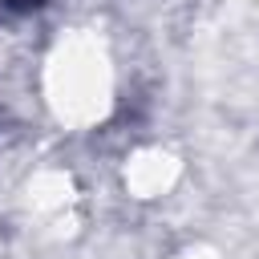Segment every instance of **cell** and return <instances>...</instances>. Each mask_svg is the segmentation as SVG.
<instances>
[{"mask_svg":"<svg viewBox=\"0 0 259 259\" xmlns=\"http://www.w3.org/2000/svg\"><path fill=\"white\" fill-rule=\"evenodd\" d=\"M8 4H12V8H20V12H24V8H36V4H45V0H8Z\"/></svg>","mask_w":259,"mask_h":259,"instance_id":"obj_1","label":"cell"}]
</instances>
